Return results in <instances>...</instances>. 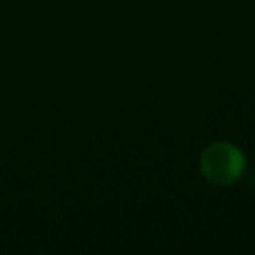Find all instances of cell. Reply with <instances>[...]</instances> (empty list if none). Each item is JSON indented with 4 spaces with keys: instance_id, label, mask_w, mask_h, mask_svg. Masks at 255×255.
<instances>
[{
    "instance_id": "1",
    "label": "cell",
    "mask_w": 255,
    "mask_h": 255,
    "mask_svg": "<svg viewBox=\"0 0 255 255\" xmlns=\"http://www.w3.org/2000/svg\"><path fill=\"white\" fill-rule=\"evenodd\" d=\"M243 157L227 143H215L205 152L201 168L212 182L219 185L231 184L243 170Z\"/></svg>"
}]
</instances>
